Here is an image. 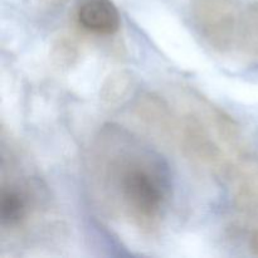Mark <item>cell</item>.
I'll list each match as a JSON object with an SVG mask.
<instances>
[{"label":"cell","mask_w":258,"mask_h":258,"mask_svg":"<svg viewBox=\"0 0 258 258\" xmlns=\"http://www.w3.org/2000/svg\"><path fill=\"white\" fill-rule=\"evenodd\" d=\"M117 178L126 214L139 228L151 231L158 224L165 199L163 174L145 159H131L118 170Z\"/></svg>","instance_id":"cell-1"},{"label":"cell","mask_w":258,"mask_h":258,"mask_svg":"<svg viewBox=\"0 0 258 258\" xmlns=\"http://www.w3.org/2000/svg\"><path fill=\"white\" fill-rule=\"evenodd\" d=\"M191 18L199 34L219 52L236 47L238 9L234 0H190Z\"/></svg>","instance_id":"cell-2"},{"label":"cell","mask_w":258,"mask_h":258,"mask_svg":"<svg viewBox=\"0 0 258 258\" xmlns=\"http://www.w3.org/2000/svg\"><path fill=\"white\" fill-rule=\"evenodd\" d=\"M76 18L81 27L97 35H112L120 29L121 15L112 0H78Z\"/></svg>","instance_id":"cell-3"},{"label":"cell","mask_w":258,"mask_h":258,"mask_svg":"<svg viewBox=\"0 0 258 258\" xmlns=\"http://www.w3.org/2000/svg\"><path fill=\"white\" fill-rule=\"evenodd\" d=\"M181 140L184 150L193 160L209 168H218L223 164L222 151L196 117L185 118Z\"/></svg>","instance_id":"cell-4"},{"label":"cell","mask_w":258,"mask_h":258,"mask_svg":"<svg viewBox=\"0 0 258 258\" xmlns=\"http://www.w3.org/2000/svg\"><path fill=\"white\" fill-rule=\"evenodd\" d=\"M27 196L17 188H3L0 193V219L7 226H18L28 216Z\"/></svg>","instance_id":"cell-5"},{"label":"cell","mask_w":258,"mask_h":258,"mask_svg":"<svg viewBox=\"0 0 258 258\" xmlns=\"http://www.w3.org/2000/svg\"><path fill=\"white\" fill-rule=\"evenodd\" d=\"M138 116L148 126L165 131L170 127V111L163 100L154 95H146L136 107Z\"/></svg>","instance_id":"cell-6"},{"label":"cell","mask_w":258,"mask_h":258,"mask_svg":"<svg viewBox=\"0 0 258 258\" xmlns=\"http://www.w3.org/2000/svg\"><path fill=\"white\" fill-rule=\"evenodd\" d=\"M134 86V77L127 71H117L106 78L101 87L100 96L105 105L115 106L122 102L130 95Z\"/></svg>","instance_id":"cell-7"},{"label":"cell","mask_w":258,"mask_h":258,"mask_svg":"<svg viewBox=\"0 0 258 258\" xmlns=\"http://www.w3.org/2000/svg\"><path fill=\"white\" fill-rule=\"evenodd\" d=\"M78 55L80 49L72 35H59L50 48V57L58 67H72L77 62Z\"/></svg>","instance_id":"cell-8"},{"label":"cell","mask_w":258,"mask_h":258,"mask_svg":"<svg viewBox=\"0 0 258 258\" xmlns=\"http://www.w3.org/2000/svg\"><path fill=\"white\" fill-rule=\"evenodd\" d=\"M39 8L44 10H55L62 8L67 3V0H37Z\"/></svg>","instance_id":"cell-9"}]
</instances>
